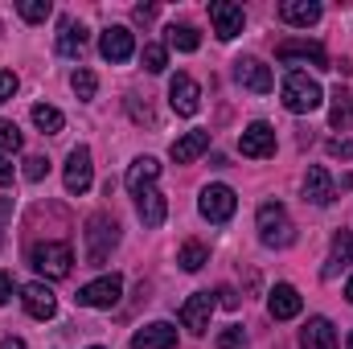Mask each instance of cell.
<instances>
[{
    "label": "cell",
    "instance_id": "obj_1",
    "mask_svg": "<svg viewBox=\"0 0 353 349\" xmlns=\"http://www.w3.org/2000/svg\"><path fill=\"white\" fill-rule=\"evenodd\" d=\"M255 226H259V243H263V247L283 251V247L296 243V226H292V218H288V210H283L279 201H263V206H259Z\"/></svg>",
    "mask_w": 353,
    "mask_h": 349
},
{
    "label": "cell",
    "instance_id": "obj_2",
    "mask_svg": "<svg viewBox=\"0 0 353 349\" xmlns=\"http://www.w3.org/2000/svg\"><path fill=\"white\" fill-rule=\"evenodd\" d=\"M279 94H283V107L292 115H308V111H316L325 103V90L316 87L304 70H288L283 83H279Z\"/></svg>",
    "mask_w": 353,
    "mask_h": 349
},
{
    "label": "cell",
    "instance_id": "obj_3",
    "mask_svg": "<svg viewBox=\"0 0 353 349\" xmlns=\"http://www.w3.org/2000/svg\"><path fill=\"white\" fill-rule=\"evenodd\" d=\"M29 267L46 279H66L70 267H74V251H70V243H54V239L33 243L29 247Z\"/></svg>",
    "mask_w": 353,
    "mask_h": 349
},
{
    "label": "cell",
    "instance_id": "obj_4",
    "mask_svg": "<svg viewBox=\"0 0 353 349\" xmlns=\"http://www.w3.org/2000/svg\"><path fill=\"white\" fill-rule=\"evenodd\" d=\"M83 239H87V263L90 267H103L107 255L115 251V243H119V222L111 214H90Z\"/></svg>",
    "mask_w": 353,
    "mask_h": 349
},
{
    "label": "cell",
    "instance_id": "obj_5",
    "mask_svg": "<svg viewBox=\"0 0 353 349\" xmlns=\"http://www.w3.org/2000/svg\"><path fill=\"white\" fill-rule=\"evenodd\" d=\"M197 210H201V218H210V222H230L234 210H239V197H234L230 185H205L201 197H197Z\"/></svg>",
    "mask_w": 353,
    "mask_h": 349
},
{
    "label": "cell",
    "instance_id": "obj_6",
    "mask_svg": "<svg viewBox=\"0 0 353 349\" xmlns=\"http://www.w3.org/2000/svg\"><path fill=\"white\" fill-rule=\"evenodd\" d=\"M119 296H123V279L115 271L111 275H99V279H90V283L79 288V304L83 308H115Z\"/></svg>",
    "mask_w": 353,
    "mask_h": 349
},
{
    "label": "cell",
    "instance_id": "obj_7",
    "mask_svg": "<svg viewBox=\"0 0 353 349\" xmlns=\"http://www.w3.org/2000/svg\"><path fill=\"white\" fill-rule=\"evenodd\" d=\"M62 181H66V193H74V197H83V193L90 189V181H94V165H90V148L87 144L70 148L66 169H62Z\"/></svg>",
    "mask_w": 353,
    "mask_h": 349
},
{
    "label": "cell",
    "instance_id": "obj_8",
    "mask_svg": "<svg viewBox=\"0 0 353 349\" xmlns=\"http://www.w3.org/2000/svg\"><path fill=\"white\" fill-rule=\"evenodd\" d=\"M99 54L107 58V62H132V54H136V37H132V29L128 25H107L103 33H99Z\"/></svg>",
    "mask_w": 353,
    "mask_h": 349
},
{
    "label": "cell",
    "instance_id": "obj_9",
    "mask_svg": "<svg viewBox=\"0 0 353 349\" xmlns=\"http://www.w3.org/2000/svg\"><path fill=\"white\" fill-rule=\"evenodd\" d=\"M275 58L288 62V66H292V62H304V66H316V70H333L321 41H279V46H275Z\"/></svg>",
    "mask_w": 353,
    "mask_h": 349
},
{
    "label": "cell",
    "instance_id": "obj_10",
    "mask_svg": "<svg viewBox=\"0 0 353 349\" xmlns=\"http://www.w3.org/2000/svg\"><path fill=\"white\" fill-rule=\"evenodd\" d=\"M210 21H214V33L222 41H234L247 25V12L243 4H230V0H210Z\"/></svg>",
    "mask_w": 353,
    "mask_h": 349
},
{
    "label": "cell",
    "instance_id": "obj_11",
    "mask_svg": "<svg viewBox=\"0 0 353 349\" xmlns=\"http://www.w3.org/2000/svg\"><path fill=\"white\" fill-rule=\"evenodd\" d=\"M214 308H218V296H214V292H193V296L181 304V325H185L189 333H205Z\"/></svg>",
    "mask_w": 353,
    "mask_h": 349
},
{
    "label": "cell",
    "instance_id": "obj_12",
    "mask_svg": "<svg viewBox=\"0 0 353 349\" xmlns=\"http://www.w3.org/2000/svg\"><path fill=\"white\" fill-rule=\"evenodd\" d=\"M239 152L247 157V161H267V157H275V128L271 123H251L243 136H239Z\"/></svg>",
    "mask_w": 353,
    "mask_h": 349
},
{
    "label": "cell",
    "instance_id": "obj_13",
    "mask_svg": "<svg viewBox=\"0 0 353 349\" xmlns=\"http://www.w3.org/2000/svg\"><path fill=\"white\" fill-rule=\"evenodd\" d=\"M21 304H25V312H29L33 321H50V317L58 312V296L50 292V283H46V279L25 283V288H21Z\"/></svg>",
    "mask_w": 353,
    "mask_h": 349
},
{
    "label": "cell",
    "instance_id": "obj_14",
    "mask_svg": "<svg viewBox=\"0 0 353 349\" xmlns=\"http://www.w3.org/2000/svg\"><path fill=\"white\" fill-rule=\"evenodd\" d=\"M169 107H173L176 115H197L201 111V87L189 74H173V83H169Z\"/></svg>",
    "mask_w": 353,
    "mask_h": 349
},
{
    "label": "cell",
    "instance_id": "obj_15",
    "mask_svg": "<svg viewBox=\"0 0 353 349\" xmlns=\"http://www.w3.org/2000/svg\"><path fill=\"white\" fill-rule=\"evenodd\" d=\"M136 214H140V222H144L148 230L165 226V218H169V201H165V193L152 189V185H144V189L136 193Z\"/></svg>",
    "mask_w": 353,
    "mask_h": 349
},
{
    "label": "cell",
    "instance_id": "obj_16",
    "mask_svg": "<svg viewBox=\"0 0 353 349\" xmlns=\"http://www.w3.org/2000/svg\"><path fill=\"white\" fill-rule=\"evenodd\" d=\"M234 79H239V87L255 90V94H271L275 90V79H271V70L259 58H239L234 62Z\"/></svg>",
    "mask_w": 353,
    "mask_h": 349
},
{
    "label": "cell",
    "instance_id": "obj_17",
    "mask_svg": "<svg viewBox=\"0 0 353 349\" xmlns=\"http://www.w3.org/2000/svg\"><path fill=\"white\" fill-rule=\"evenodd\" d=\"M300 308H304V300H300V292H296L292 283H275V288L267 292V312H271V321H292V317H300Z\"/></svg>",
    "mask_w": 353,
    "mask_h": 349
},
{
    "label": "cell",
    "instance_id": "obj_18",
    "mask_svg": "<svg viewBox=\"0 0 353 349\" xmlns=\"http://www.w3.org/2000/svg\"><path fill=\"white\" fill-rule=\"evenodd\" d=\"M333 197H337V185H333V177L325 165H312L308 177H304V201H312V206H333Z\"/></svg>",
    "mask_w": 353,
    "mask_h": 349
},
{
    "label": "cell",
    "instance_id": "obj_19",
    "mask_svg": "<svg viewBox=\"0 0 353 349\" xmlns=\"http://www.w3.org/2000/svg\"><path fill=\"white\" fill-rule=\"evenodd\" d=\"M132 349H176V329L169 321H152L132 337Z\"/></svg>",
    "mask_w": 353,
    "mask_h": 349
},
{
    "label": "cell",
    "instance_id": "obj_20",
    "mask_svg": "<svg viewBox=\"0 0 353 349\" xmlns=\"http://www.w3.org/2000/svg\"><path fill=\"white\" fill-rule=\"evenodd\" d=\"M300 349H337V329L325 317H308L304 333H300Z\"/></svg>",
    "mask_w": 353,
    "mask_h": 349
},
{
    "label": "cell",
    "instance_id": "obj_21",
    "mask_svg": "<svg viewBox=\"0 0 353 349\" xmlns=\"http://www.w3.org/2000/svg\"><path fill=\"white\" fill-rule=\"evenodd\" d=\"M205 148H210V132H201V128H197V132H185L181 140H173L169 157H173L176 165H193V161H197Z\"/></svg>",
    "mask_w": 353,
    "mask_h": 349
},
{
    "label": "cell",
    "instance_id": "obj_22",
    "mask_svg": "<svg viewBox=\"0 0 353 349\" xmlns=\"http://www.w3.org/2000/svg\"><path fill=\"white\" fill-rule=\"evenodd\" d=\"M279 17H283V25L308 29V25L321 21V4H316V0H283V4H279Z\"/></svg>",
    "mask_w": 353,
    "mask_h": 349
},
{
    "label": "cell",
    "instance_id": "obj_23",
    "mask_svg": "<svg viewBox=\"0 0 353 349\" xmlns=\"http://www.w3.org/2000/svg\"><path fill=\"white\" fill-rule=\"evenodd\" d=\"M353 263V230H337L333 235V247H329V267H325V279H333L341 267Z\"/></svg>",
    "mask_w": 353,
    "mask_h": 349
},
{
    "label": "cell",
    "instance_id": "obj_24",
    "mask_svg": "<svg viewBox=\"0 0 353 349\" xmlns=\"http://www.w3.org/2000/svg\"><path fill=\"white\" fill-rule=\"evenodd\" d=\"M83 50H87V29L66 17V21H62V33H58V54H62V58H79Z\"/></svg>",
    "mask_w": 353,
    "mask_h": 349
},
{
    "label": "cell",
    "instance_id": "obj_25",
    "mask_svg": "<svg viewBox=\"0 0 353 349\" xmlns=\"http://www.w3.org/2000/svg\"><path fill=\"white\" fill-rule=\"evenodd\" d=\"M157 177H161V161H157V157H140V161H132V169H128L123 181H128V189H132V193H140V189H144V185H152Z\"/></svg>",
    "mask_w": 353,
    "mask_h": 349
},
{
    "label": "cell",
    "instance_id": "obj_26",
    "mask_svg": "<svg viewBox=\"0 0 353 349\" xmlns=\"http://www.w3.org/2000/svg\"><path fill=\"white\" fill-rule=\"evenodd\" d=\"M329 123L337 128V132H345L353 123V94L345 87H337L333 94H329Z\"/></svg>",
    "mask_w": 353,
    "mask_h": 349
},
{
    "label": "cell",
    "instance_id": "obj_27",
    "mask_svg": "<svg viewBox=\"0 0 353 349\" xmlns=\"http://www.w3.org/2000/svg\"><path fill=\"white\" fill-rule=\"evenodd\" d=\"M165 33H169V46H173V50H181V54H193V50L201 46V33H197L193 25H185V21H181V25L173 21Z\"/></svg>",
    "mask_w": 353,
    "mask_h": 349
},
{
    "label": "cell",
    "instance_id": "obj_28",
    "mask_svg": "<svg viewBox=\"0 0 353 349\" xmlns=\"http://www.w3.org/2000/svg\"><path fill=\"white\" fill-rule=\"evenodd\" d=\"M33 123H37L46 136H58V132L66 128V115H62L58 107H50V103H37V107H33Z\"/></svg>",
    "mask_w": 353,
    "mask_h": 349
},
{
    "label": "cell",
    "instance_id": "obj_29",
    "mask_svg": "<svg viewBox=\"0 0 353 349\" xmlns=\"http://www.w3.org/2000/svg\"><path fill=\"white\" fill-rule=\"evenodd\" d=\"M176 263H181V271H201V267L210 263V251H205L201 243H193V239H189V243L181 247V255H176Z\"/></svg>",
    "mask_w": 353,
    "mask_h": 349
},
{
    "label": "cell",
    "instance_id": "obj_30",
    "mask_svg": "<svg viewBox=\"0 0 353 349\" xmlns=\"http://www.w3.org/2000/svg\"><path fill=\"white\" fill-rule=\"evenodd\" d=\"M17 12H21V21L41 25V21L54 12V4H50V0H21V4H17Z\"/></svg>",
    "mask_w": 353,
    "mask_h": 349
},
{
    "label": "cell",
    "instance_id": "obj_31",
    "mask_svg": "<svg viewBox=\"0 0 353 349\" xmlns=\"http://www.w3.org/2000/svg\"><path fill=\"white\" fill-rule=\"evenodd\" d=\"M140 62H144V70H148V74H165V66H169V50L152 41V46H144Z\"/></svg>",
    "mask_w": 353,
    "mask_h": 349
},
{
    "label": "cell",
    "instance_id": "obj_32",
    "mask_svg": "<svg viewBox=\"0 0 353 349\" xmlns=\"http://www.w3.org/2000/svg\"><path fill=\"white\" fill-rule=\"evenodd\" d=\"M70 87H74V94H79V99H94V90H99V79H94V70L79 66V70L70 74Z\"/></svg>",
    "mask_w": 353,
    "mask_h": 349
},
{
    "label": "cell",
    "instance_id": "obj_33",
    "mask_svg": "<svg viewBox=\"0 0 353 349\" xmlns=\"http://www.w3.org/2000/svg\"><path fill=\"white\" fill-rule=\"evenodd\" d=\"M17 148H21V128H17L12 119H0V152L12 157Z\"/></svg>",
    "mask_w": 353,
    "mask_h": 349
},
{
    "label": "cell",
    "instance_id": "obj_34",
    "mask_svg": "<svg viewBox=\"0 0 353 349\" xmlns=\"http://www.w3.org/2000/svg\"><path fill=\"white\" fill-rule=\"evenodd\" d=\"M21 173H25V181H33V185H37V181H46V173H50V161H46V157H29Z\"/></svg>",
    "mask_w": 353,
    "mask_h": 349
},
{
    "label": "cell",
    "instance_id": "obj_35",
    "mask_svg": "<svg viewBox=\"0 0 353 349\" xmlns=\"http://www.w3.org/2000/svg\"><path fill=\"white\" fill-rule=\"evenodd\" d=\"M243 341H247V333H243L239 325H230V329H226V333L218 337V349H239Z\"/></svg>",
    "mask_w": 353,
    "mask_h": 349
},
{
    "label": "cell",
    "instance_id": "obj_36",
    "mask_svg": "<svg viewBox=\"0 0 353 349\" xmlns=\"http://www.w3.org/2000/svg\"><path fill=\"white\" fill-rule=\"evenodd\" d=\"M329 157H341V161H350V157H353V140H350V136H337V140H329Z\"/></svg>",
    "mask_w": 353,
    "mask_h": 349
},
{
    "label": "cell",
    "instance_id": "obj_37",
    "mask_svg": "<svg viewBox=\"0 0 353 349\" xmlns=\"http://www.w3.org/2000/svg\"><path fill=\"white\" fill-rule=\"evenodd\" d=\"M17 87H21V83H17V74H12V70H0V103H4V99H12Z\"/></svg>",
    "mask_w": 353,
    "mask_h": 349
},
{
    "label": "cell",
    "instance_id": "obj_38",
    "mask_svg": "<svg viewBox=\"0 0 353 349\" xmlns=\"http://www.w3.org/2000/svg\"><path fill=\"white\" fill-rule=\"evenodd\" d=\"M17 292H21V288H17V279H12L8 271H0V304H8Z\"/></svg>",
    "mask_w": 353,
    "mask_h": 349
},
{
    "label": "cell",
    "instance_id": "obj_39",
    "mask_svg": "<svg viewBox=\"0 0 353 349\" xmlns=\"http://www.w3.org/2000/svg\"><path fill=\"white\" fill-rule=\"evenodd\" d=\"M214 296H218V304H222V308H239V292H234V288H218Z\"/></svg>",
    "mask_w": 353,
    "mask_h": 349
},
{
    "label": "cell",
    "instance_id": "obj_40",
    "mask_svg": "<svg viewBox=\"0 0 353 349\" xmlns=\"http://www.w3.org/2000/svg\"><path fill=\"white\" fill-rule=\"evenodd\" d=\"M12 173H17V169H12V161L0 152V189H4V185H12Z\"/></svg>",
    "mask_w": 353,
    "mask_h": 349
},
{
    "label": "cell",
    "instance_id": "obj_41",
    "mask_svg": "<svg viewBox=\"0 0 353 349\" xmlns=\"http://www.w3.org/2000/svg\"><path fill=\"white\" fill-rule=\"evenodd\" d=\"M152 17H157V8H152V4H140V8H136V21H140V25H148Z\"/></svg>",
    "mask_w": 353,
    "mask_h": 349
},
{
    "label": "cell",
    "instance_id": "obj_42",
    "mask_svg": "<svg viewBox=\"0 0 353 349\" xmlns=\"http://www.w3.org/2000/svg\"><path fill=\"white\" fill-rule=\"evenodd\" d=\"M0 349H25V341H21V337H4V341H0Z\"/></svg>",
    "mask_w": 353,
    "mask_h": 349
},
{
    "label": "cell",
    "instance_id": "obj_43",
    "mask_svg": "<svg viewBox=\"0 0 353 349\" xmlns=\"http://www.w3.org/2000/svg\"><path fill=\"white\" fill-rule=\"evenodd\" d=\"M345 300L353 304V275H350V283H345Z\"/></svg>",
    "mask_w": 353,
    "mask_h": 349
},
{
    "label": "cell",
    "instance_id": "obj_44",
    "mask_svg": "<svg viewBox=\"0 0 353 349\" xmlns=\"http://www.w3.org/2000/svg\"><path fill=\"white\" fill-rule=\"evenodd\" d=\"M345 349H353V333H350V341H345Z\"/></svg>",
    "mask_w": 353,
    "mask_h": 349
},
{
    "label": "cell",
    "instance_id": "obj_45",
    "mask_svg": "<svg viewBox=\"0 0 353 349\" xmlns=\"http://www.w3.org/2000/svg\"><path fill=\"white\" fill-rule=\"evenodd\" d=\"M87 349H103V346H87Z\"/></svg>",
    "mask_w": 353,
    "mask_h": 349
}]
</instances>
